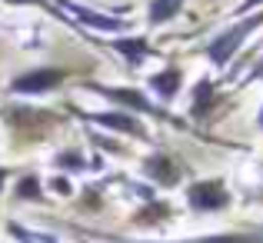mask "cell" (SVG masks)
Wrapping results in <instances>:
<instances>
[{
  "instance_id": "cell-1",
  "label": "cell",
  "mask_w": 263,
  "mask_h": 243,
  "mask_svg": "<svg viewBox=\"0 0 263 243\" xmlns=\"http://www.w3.org/2000/svg\"><path fill=\"white\" fill-rule=\"evenodd\" d=\"M257 27H263V10H260V13H247V17L240 20V24L227 27V30L220 33V37L213 40L210 47H206V57H210L217 67H223L227 60H230L233 53H237L240 47H243V40L250 37V33L257 30Z\"/></svg>"
},
{
  "instance_id": "cell-2",
  "label": "cell",
  "mask_w": 263,
  "mask_h": 243,
  "mask_svg": "<svg viewBox=\"0 0 263 243\" xmlns=\"http://www.w3.org/2000/svg\"><path fill=\"white\" fill-rule=\"evenodd\" d=\"M186 200H190L193 210L210 213V210H223V207L230 203V193H227V186L220 183V180H200V183L190 186Z\"/></svg>"
},
{
  "instance_id": "cell-3",
  "label": "cell",
  "mask_w": 263,
  "mask_h": 243,
  "mask_svg": "<svg viewBox=\"0 0 263 243\" xmlns=\"http://www.w3.org/2000/svg\"><path fill=\"white\" fill-rule=\"evenodd\" d=\"M60 7H64L70 17H77L80 24H87V27H93V30H123V20L120 17H110V13H97V10H90V7L84 4H73V0H57Z\"/></svg>"
},
{
  "instance_id": "cell-4",
  "label": "cell",
  "mask_w": 263,
  "mask_h": 243,
  "mask_svg": "<svg viewBox=\"0 0 263 243\" xmlns=\"http://www.w3.org/2000/svg\"><path fill=\"white\" fill-rule=\"evenodd\" d=\"M60 80H64V70H30L13 80L10 90L13 94H44V90L60 87Z\"/></svg>"
},
{
  "instance_id": "cell-5",
  "label": "cell",
  "mask_w": 263,
  "mask_h": 243,
  "mask_svg": "<svg viewBox=\"0 0 263 243\" xmlns=\"http://www.w3.org/2000/svg\"><path fill=\"white\" fill-rule=\"evenodd\" d=\"M90 87L97 90V94L110 97V100H120V103H130L134 110H140V114H154V117H163L160 107H154V103H147L137 90H117V87H97V83H90Z\"/></svg>"
},
{
  "instance_id": "cell-6",
  "label": "cell",
  "mask_w": 263,
  "mask_h": 243,
  "mask_svg": "<svg viewBox=\"0 0 263 243\" xmlns=\"http://www.w3.org/2000/svg\"><path fill=\"white\" fill-rule=\"evenodd\" d=\"M90 120L100 123V127H107V130H117V134H134V137H143V123H140V120H134L130 114H93Z\"/></svg>"
},
{
  "instance_id": "cell-7",
  "label": "cell",
  "mask_w": 263,
  "mask_h": 243,
  "mask_svg": "<svg viewBox=\"0 0 263 243\" xmlns=\"http://www.w3.org/2000/svg\"><path fill=\"white\" fill-rule=\"evenodd\" d=\"M147 173H150V177H157V183H163V186H174L177 180H180V166L170 160V157H157V160H150L147 163Z\"/></svg>"
},
{
  "instance_id": "cell-8",
  "label": "cell",
  "mask_w": 263,
  "mask_h": 243,
  "mask_svg": "<svg viewBox=\"0 0 263 243\" xmlns=\"http://www.w3.org/2000/svg\"><path fill=\"white\" fill-rule=\"evenodd\" d=\"M183 4L186 0H154L150 4V24H167V20H174L180 10H183Z\"/></svg>"
},
{
  "instance_id": "cell-9",
  "label": "cell",
  "mask_w": 263,
  "mask_h": 243,
  "mask_svg": "<svg viewBox=\"0 0 263 243\" xmlns=\"http://www.w3.org/2000/svg\"><path fill=\"white\" fill-rule=\"evenodd\" d=\"M114 50L120 53V57H127L130 64H140V60L150 53V47H147L143 37H134V40H114Z\"/></svg>"
},
{
  "instance_id": "cell-10",
  "label": "cell",
  "mask_w": 263,
  "mask_h": 243,
  "mask_svg": "<svg viewBox=\"0 0 263 243\" xmlns=\"http://www.w3.org/2000/svg\"><path fill=\"white\" fill-rule=\"evenodd\" d=\"M150 83H154V90H157L160 97H174V94H177V87H180V73L174 70V67H170V70H160Z\"/></svg>"
},
{
  "instance_id": "cell-11",
  "label": "cell",
  "mask_w": 263,
  "mask_h": 243,
  "mask_svg": "<svg viewBox=\"0 0 263 243\" xmlns=\"http://www.w3.org/2000/svg\"><path fill=\"white\" fill-rule=\"evenodd\" d=\"M10 233H13V237H17L20 243H57L53 237H47V233L27 230V227H20V223H10Z\"/></svg>"
},
{
  "instance_id": "cell-12",
  "label": "cell",
  "mask_w": 263,
  "mask_h": 243,
  "mask_svg": "<svg viewBox=\"0 0 263 243\" xmlns=\"http://www.w3.org/2000/svg\"><path fill=\"white\" fill-rule=\"evenodd\" d=\"M213 100V90H210V83H200L197 87V97H193V114H206V103Z\"/></svg>"
},
{
  "instance_id": "cell-13",
  "label": "cell",
  "mask_w": 263,
  "mask_h": 243,
  "mask_svg": "<svg viewBox=\"0 0 263 243\" xmlns=\"http://www.w3.org/2000/svg\"><path fill=\"white\" fill-rule=\"evenodd\" d=\"M197 243H257V237H233V233H223V237H203Z\"/></svg>"
},
{
  "instance_id": "cell-14",
  "label": "cell",
  "mask_w": 263,
  "mask_h": 243,
  "mask_svg": "<svg viewBox=\"0 0 263 243\" xmlns=\"http://www.w3.org/2000/svg\"><path fill=\"white\" fill-rule=\"evenodd\" d=\"M17 193H20V197H37V180H33V177H27V180H20V186H17Z\"/></svg>"
},
{
  "instance_id": "cell-15",
  "label": "cell",
  "mask_w": 263,
  "mask_h": 243,
  "mask_svg": "<svg viewBox=\"0 0 263 243\" xmlns=\"http://www.w3.org/2000/svg\"><path fill=\"white\" fill-rule=\"evenodd\" d=\"M257 7H263V0H243L237 13H243V17H247V13H250V10H257Z\"/></svg>"
},
{
  "instance_id": "cell-16",
  "label": "cell",
  "mask_w": 263,
  "mask_h": 243,
  "mask_svg": "<svg viewBox=\"0 0 263 243\" xmlns=\"http://www.w3.org/2000/svg\"><path fill=\"white\" fill-rule=\"evenodd\" d=\"M64 166H84V160H77V157L73 154H64V160H60Z\"/></svg>"
},
{
  "instance_id": "cell-17",
  "label": "cell",
  "mask_w": 263,
  "mask_h": 243,
  "mask_svg": "<svg viewBox=\"0 0 263 243\" xmlns=\"http://www.w3.org/2000/svg\"><path fill=\"white\" fill-rule=\"evenodd\" d=\"M7 4H27V7H47V0H7Z\"/></svg>"
},
{
  "instance_id": "cell-18",
  "label": "cell",
  "mask_w": 263,
  "mask_h": 243,
  "mask_svg": "<svg viewBox=\"0 0 263 243\" xmlns=\"http://www.w3.org/2000/svg\"><path fill=\"white\" fill-rule=\"evenodd\" d=\"M250 80H263V60H260V64H257V67H253V73H250Z\"/></svg>"
},
{
  "instance_id": "cell-19",
  "label": "cell",
  "mask_w": 263,
  "mask_h": 243,
  "mask_svg": "<svg viewBox=\"0 0 263 243\" xmlns=\"http://www.w3.org/2000/svg\"><path fill=\"white\" fill-rule=\"evenodd\" d=\"M4 180H7V170H0V186H4Z\"/></svg>"
},
{
  "instance_id": "cell-20",
  "label": "cell",
  "mask_w": 263,
  "mask_h": 243,
  "mask_svg": "<svg viewBox=\"0 0 263 243\" xmlns=\"http://www.w3.org/2000/svg\"><path fill=\"white\" fill-rule=\"evenodd\" d=\"M260 127H263V110H260Z\"/></svg>"
},
{
  "instance_id": "cell-21",
  "label": "cell",
  "mask_w": 263,
  "mask_h": 243,
  "mask_svg": "<svg viewBox=\"0 0 263 243\" xmlns=\"http://www.w3.org/2000/svg\"><path fill=\"white\" fill-rule=\"evenodd\" d=\"M257 243H263V237H257Z\"/></svg>"
}]
</instances>
